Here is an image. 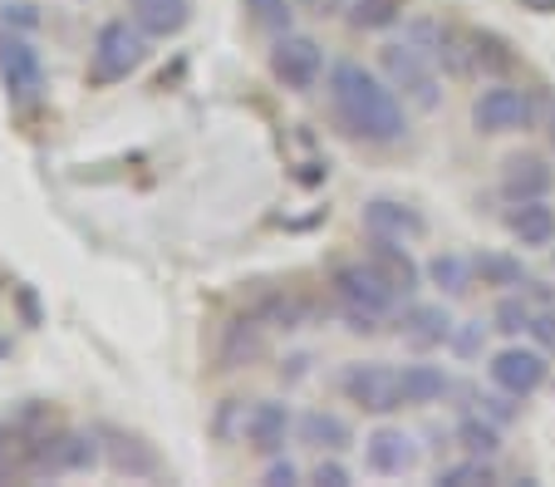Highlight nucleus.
Returning a JSON list of instances; mask_svg holds the SVG:
<instances>
[{
	"label": "nucleus",
	"instance_id": "nucleus-1",
	"mask_svg": "<svg viewBox=\"0 0 555 487\" xmlns=\"http://www.w3.org/2000/svg\"><path fill=\"white\" fill-rule=\"evenodd\" d=\"M330 108L364 143H399L409 133V118H403L393 85L369 75L364 64H354V60H339L330 69Z\"/></svg>",
	"mask_w": 555,
	"mask_h": 487
},
{
	"label": "nucleus",
	"instance_id": "nucleus-2",
	"mask_svg": "<svg viewBox=\"0 0 555 487\" xmlns=\"http://www.w3.org/2000/svg\"><path fill=\"white\" fill-rule=\"evenodd\" d=\"M330 286H335L339 306H345L349 330H359V335H374L378 320L399 306V296H403V291L393 286V281H388V275L378 271L374 261H345V266H335Z\"/></svg>",
	"mask_w": 555,
	"mask_h": 487
},
{
	"label": "nucleus",
	"instance_id": "nucleus-3",
	"mask_svg": "<svg viewBox=\"0 0 555 487\" xmlns=\"http://www.w3.org/2000/svg\"><path fill=\"white\" fill-rule=\"evenodd\" d=\"M378 69H384V79L393 85V94H403V104L423 108V114H433V108L442 104V85H438V69H433V54H423L413 40H393L378 50Z\"/></svg>",
	"mask_w": 555,
	"mask_h": 487
},
{
	"label": "nucleus",
	"instance_id": "nucleus-4",
	"mask_svg": "<svg viewBox=\"0 0 555 487\" xmlns=\"http://www.w3.org/2000/svg\"><path fill=\"white\" fill-rule=\"evenodd\" d=\"M147 60V35L133 21H108L94 35V54H89V79L94 85H118Z\"/></svg>",
	"mask_w": 555,
	"mask_h": 487
},
{
	"label": "nucleus",
	"instance_id": "nucleus-5",
	"mask_svg": "<svg viewBox=\"0 0 555 487\" xmlns=\"http://www.w3.org/2000/svg\"><path fill=\"white\" fill-rule=\"evenodd\" d=\"M0 79H5V99L15 108H35L44 99V60L25 35L5 30L0 35Z\"/></svg>",
	"mask_w": 555,
	"mask_h": 487
},
{
	"label": "nucleus",
	"instance_id": "nucleus-6",
	"mask_svg": "<svg viewBox=\"0 0 555 487\" xmlns=\"http://www.w3.org/2000/svg\"><path fill=\"white\" fill-rule=\"evenodd\" d=\"M94 467H99V438L94 434H74V428L50 434V428H44L40 444H35V477L94 473Z\"/></svg>",
	"mask_w": 555,
	"mask_h": 487
},
{
	"label": "nucleus",
	"instance_id": "nucleus-7",
	"mask_svg": "<svg viewBox=\"0 0 555 487\" xmlns=\"http://www.w3.org/2000/svg\"><path fill=\"white\" fill-rule=\"evenodd\" d=\"M271 75L281 79L285 89H295V94H310V89L320 85V75H325V50H320V40L285 30L271 50Z\"/></svg>",
	"mask_w": 555,
	"mask_h": 487
},
{
	"label": "nucleus",
	"instance_id": "nucleus-8",
	"mask_svg": "<svg viewBox=\"0 0 555 487\" xmlns=\"http://www.w3.org/2000/svg\"><path fill=\"white\" fill-rule=\"evenodd\" d=\"M472 124L482 128V133H526V128L535 124V104L526 89L492 85L477 94V104H472Z\"/></svg>",
	"mask_w": 555,
	"mask_h": 487
},
{
	"label": "nucleus",
	"instance_id": "nucleus-9",
	"mask_svg": "<svg viewBox=\"0 0 555 487\" xmlns=\"http://www.w3.org/2000/svg\"><path fill=\"white\" fill-rule=\"evenodd\" d=\"M345 394H349V403H359L364 413H393V409H403L399 370H393V364H384V360L349 364V370H345Z\"/></svg>",
	"mask_w": 555,
	"mask_h": 487
},
{
	"label": "nucleus",
	"instance_id": "nucleus-10",
	"mask_svg": "<svg viewBox=\"0 0 555 487\" xmlns=\"http://www.w3.org/2000/svg\"><path fill=\"white\" fill-rule=\"evenodd\" d=\"M492 384L506 394H516V399H531L535 389L545 384V374H551V364H545V350L535 345V350H521V345H506V350L492 355Z\"/></svg>",
	"mask_w": 555,
	"mask_h": 487
},
{
	"label": "nucleus",
	"instance_id": "nucleus-11",
	"mask_svg": "<svg viewBox=\"0 0 555 487\" xmlns=\"http://www.w3.org/2000/svg\"><path fill=\"white\" fill-rule=\"evenodd\" d=\"M261 350H266V320L256 316V310H246V316L221 325V345H217L221 370H242V364L261 360Z\"/></svg>",
	"mask_w": 555,
	"mask_h": 487
},
{
	"label": "nucleus",
	"instance_id": "nucleus-12",
	"mask_svg": "<svg viewBox=\"0 0 555 487\" xmlns=\"http://www.w3.org/2000/svg\"><path fill=\"white\" fill-rule=\"evenodd\" d=\"M285 434H291V409H285V403L261 399V403H251V409H246V419H242V438L256 448V453L275 458V453L285 448Z\"/></svg>",
	"mask_w": 555,
	"mask_h": 487
},
{
	"label": "nucleus",
	"instance_id": "nucleus-13",
	"mask_svg": "<svg viewBox=\"0 0 555 487\" xmlns=\"http://www.w3.org/2000/svg\"><path fill=\"white\" fill-rule=\"evenodd\" d=\"M452 316H448V306H433V300H418V306H409L403 310V320H399V335H403V345H413V350H438V345H448L452 339Z\"/></svg>",
	"mask_w": 555,
	"mask_h": 487
},
{
	"label": "nucleus",
	"instance_id": "nucleus-14",
	"mask_svg": "<svg viewBox=\"0 0 555 487\" xmlns=\"http://www.w3.org/2000/svg\"><path fill=\"white\" fill-rule=\"evenodd\" d=\"M128 21L147 35V40H172L188 30L192 5L188 0H128Z\"/></svg>",
	"mask_w": 555,
	"mask_h": 487
},
{
	"label": "nucleus",
	"instance_id": "nucleus-15",
	"mask_svg": "<svg viewBox=\"0 0 555 487\" xmlns=\"http://www.w3.org/2000/svg\"><path fill=\"white\" fill-rule=\"evenodd\" d=\"M369 261L378 266V271L388 275V281H393V286L403 291V296H413V291L423 286V266L413 261L409 256V246L399 242V236H378V232H369Z\"/></svg>",
	"mask_w": 555,
	"mask_h": 487
},
{
	"label": "nucleus",
	"instance_id": "nucleus-16",
	"mask_svg": "<svg viewBox=\"0 0 555 487\" xmlns=\"http://www.w3.org/2000/svg\"><path fill=\"white\" fill-rule=\"evenodd\" d=\"M364 458L378 477H403L418 463V448H413V438L403 428H378V434L364 438Z\"/></svg>",
	"mask_w": 555,
	"mask_h": 487
},
{
	"label": "nucleus",
	"instance_id": "nucleus-17",
	"mask_svg": "<svg viewBox=\"0 0 555 487\" xmlns=\"http://www.w3.org/2000/svg\"><path fill=\"white\" fill-rule=\"evenodd\" d=\"M364 227L378 232V236H399V242H413V236L428 232L423 213H413L409 202H399V197H369L364 202Z\"/></svg>",
	"mask_w": 555,
	"mask_h": 487
},
{
	"label": "nucleus",
	"instance_id": "nucleus-18",
	"mask_svg": "<svg viewBox=\"0 0 555 487\" xmlns=\"http://www.w3.org/2000/svg\"><path fill=\"white\" fill-rule=\"evenodd\" d=\"M99 438H104V453H108V463H114V473H128V477H157L163 473L157 453L138 434H124V428H99Z\"/></svg>",
	"mask_w": 555,
	"mask_h": 487
},
{
	"label": "nucleus",
	"instance_id": "nucleus-19",
	"mask_svg": "<svg viewBox=\"0 0 555 487\" xmlns=\"http://www.w3.org/2000/svg\"><path fill=\"white\" fill-rule=\"evenodd\" d=\"M551 182H555V168H545V158H535V153H516V158H506V168H502V192L512 202L545 197Z\"/></svg>",
	"mask_w": 555,
	"mask_h": 487
},
{
	"label": "nucleus",
	"instance_id": "nucleus-20",
	"mask_svg": "<svg viewBox=\"0 0 555 487\" xmlns=\"http://www.w3.org/2000/svg\"><path fill=\"white\" fill-rule=\"evenodd\" d=\"M251 310L266 320V330H285V335H291V330H300L305 320H310V300H305L300 291H291V286L261 291Z\"/></svg>",
	"mask_w": 555,
	"mask_h": 487
},
{
	"label": "nucleus",
	"instance_id": "nucleus-21",
	"mask_svg": "<svg viewBox=\"0 0 555 487\" xmlns=\"http://www.w3.org/2000/svg\"><path fill=\"white\" fill-rule=\"evenodd\" d=\"M506 227L521 246H551L555 242V207H545V197H531V202H516L506 213Z\"/></svg>",
	"mask_w": 555,
	"mask_h": 487
},
{
	"label": "nucleus",
	"instance_id": "nucleus-22",
	"mask_svg": "<svg viewBox=\"0 0 555 487\" xmlns=\"http://www.w3.org/2000/svg\"><path fill=\"white\" fill-rule=\"evenodd\" d=\"M300 438L310 448H325V453H345V448L354 444V428H349V419H339V413H330V409H310L300 419Z\"/></svg>",
	"mask_w": 555,
	"mask_h": 487
},
{
	"label": "nucleus",
	"instance_id": "nucleus-23",
	"mask_svg": "<svg viewBox=\"0 0 555 487\" xmlns=\"http://www.w3.org/2000/svg\"><path fill=\"white\" fill-rule=\"evenodd\" d=\"M403 403H438L452 389V380L442 374V364H403L399 370Z\"/></svg>",
	"mask_w": 555,
	"mask_h": 487
},
{
	"label": "nucleus",
	"instance_id": "nucleus-24",
	"mask_svg": "<svg viewBox=\"0 0 555 487\" xmlns=\"http://www.w3.org/2000/svg\"><path fill=\"white\" fill-rule=\"evenodd\" d=\"M452 438H457V448L462 453H472V458H496L502 453V424L487 419V413H467Z\"/></svg>",
	"mask_w": 555,
	"mask_h": 487
},
{
	"label": "nucleus",
	"instance_id": "nucleus-25",
	"mask_svg": "<svg viewBox=\"0 0 555 487\" xmlns=\"http://www.w3.org/2000/svg\"><path fill=\"white\" fill-rule=\"evenodd\" d=\"M472 275H477V266H472L467 256H457V252H438L428 261V281L442 291V296H467Z\"/></svg>",
	"mask_w": 555,
	"mask_h": 487
},
{
	"label": "nucleus",
	"instance_id": "nucleus-26",
	"mask_svg": "<svg viewBox=\"0 0 555 487\" xmlns=\"http://www.w3.org/2000/svg\"><path fill=\"white\" fill-rule=\"evenodd\" d=\"M467 35H472V54H477V75H492V79L512 75L516 54H512V44H506L502 35L496 30H467Z\"/></svg>",
	"mask_w": 555,
	"mask_h": 487
},
{
	"label": "nucleus",
	"instance_id": "nucleus-27",
	"mask_svg": "<svg viewBox=\"0 0 555 487\" xmlns=\"http://www.w3.org/2000/svg\"><path fill=\"white\" fill-rule=\"evenodd\" d=\"M472 266H477V275H482V286H502V291H521V286H526L521 256L482 252V256H472Z\"/></svg>",
	"mask_w": 555,
	"mask_h": 487
},
{
	"label": "nucleus",
	"instance_id": "nucleus-28",
	"mask_svg": "<svg viewBox=\"0 0 555 487\" xmlns=\"http://www.w3.org/2000/svg\"><path fill=\"white\" fill-rule=\"evenodd\" d=\"M531 320H535V306H531V291H506L502 300H496V310H492V325L502 330V335H521V330H531Z\"/></svg>",
	"mask_w": 555,
	"mask_h": 487
},
{
	"label": "nucleus",
	"instance_id": "nucleus-29",
	"mask_svg": "<svg viewBox=\"0 0 555 487\" xmlns=\"http://www.w3.org/2000/svg\"><path fill=\"white\" fill-rule=\"evenodd\" d=\"M403 15V0H354L349 5V25L354 30H388Z\"/></svg>",
	"mask_w": 555,
	"mask_h": 487
},
{
	"label": "nucleus",
	"instance_id": "nucleus-30",
	"mask_svg": "<svg viewBox=\"0 0 555 487\" xmlns=\"http://www.w3.org/2000/svg\"><path fill=\"white\" fill-rule=\"evenodd\" d=\"M438 483L442 487H487V483H496L492 477V458H462V463H448L438 473Z\"/></svg>",
	"mask_w": 555,
	"mask_h": 487
},
{
	"label": "nucleus",
	"instance_id": "nucleus-31",
	"mask_svg": "<svg viewBox=\"0 0 555 487\" xmlns=\"http://www.w3.org/2000/svg\"><path fill=\"white\" fill-rule=\"evenodd\" d=\"M242 5H246V15H251V25H256V30L285 35V30H291V21H295L291 0H242Z\"/></svg>",
	"mask_w": 555,
	"mask_h": 487
},
{
	"label": "nucleus",
	"instance_id": "nucleus-32",
	"mask_svg": "<svg viewBox=\"0 0 555 487\" xmlns=\"http://www.w3.org/2000/svg\"><path fill=\"white\" fill-rule=\"evenodd\" d=\"M487 345V330H482V320H467L462 330H452V350L462 355V360H472V355Z\"/></svg>",
	"mask_w": 555,
	"mask_h": 487
},
{
	"label": "nucleus",
	"instance_id": "nucleus-33",
	"mask_svg": "<svg viewBox=\"0 0 555 487\" xmlns=\"http://www.w3.org/2000/svg\"><path fill=\"white\" fill-rule=\"evenodd\" d=\"M526 335H531L545 355H555V306H541V310H535V320H531V330H526Z\"/></svg>",
	"mask_w": 555,
	"mask_h": 487
},
{
	"label": "nucleus",
	"instance_id": "nucleus-34",
	"mask_svg": "<svg viewBox=\"0 0 555 487\" xmlns=\"http://www.w3.org/2000/svg\"><path fill=\"white\" fill-rule=\"evenodd\" d=\"M0 21H5V30H35V25H40V11L25 5V0H11V5L0 11Z\"/></svg>",
	"mask_w": 555,
	"mask_h": 487
},
{
	"label": "nucleus",
	"instance_id": "nucleus-35",
	"mask_svg": "<svg viewBox=\"0 0 555 487\" xmlns=\"http://www.w3.org/2000/svg\"><path fill=\"white\" fill-rule=\"evenodd\" d=\"M516 394H487V399H482V413H487V419H496V424H512V419H516Z\"/></svg>",
	"mask_w": 555,
	"mask_h": 487
},
{
	"label": "nucleus",
	"instance_id": "nucleus-36",
	"mask_svg": "<svg viewBox=\"0 0 555 487\" xmlns=\"http://www.w3.org/2000/svg\"><path fill=\"white\" fill-rule=\"evenodd\" d=\"M295 477H300V473H295V463H285V458H275V463L266 467V477H261V483H266V487H291Z\"/></svg>",
	"mask_w": 555,
	"mask_h": 487
},
{
	"label": "nucleus",
	"instance_id": "nucleus-37",
	"mask_svg": "<svg viewBox=\"0 0 555 487\" xmlns=\"http://www.w3.org/2000/svg\"><path fill=\"white\" fill-rule=\"evenodd\" d=\"M314 483H320V487H349V473L339 463H320V467H314Z\"/></svg>",
	"mask_w": 555,
	"mask_h": 487
},
{
	"label": "nucleus",
	"instance_id": "nucleus-38",
	"mask_svg": "<svg viewBox=\"0 0 555 487\" xmlns=\"http://www.w3.org/2000/svg\"><path fill=\"white\" fill-rule=\"evenodd\" d=\"M236 413H242V399H227L217 413V438H231V424H236Z\"/></svg>",
	"mask_w": 555,
	"mask_h": 487
},
{
	"label": "nucleus",
	"instance_id": "nucleus-39",
	"mask_svg": "<svg viewBox=\"0 0 555 487\" xmlns=\"http://www.w3.org/2000/svg\"><path fill=\"white\" fill-rule=\"evenodd\" d=\"M300 5H305L310 15H339V11L349 5V0H300Z\"/></svg>",
	"mask_w": 555,
	"mask_h": 487
},
{
	"label": "nucleus",
	"instance_id": "nucleus-40",
	"mask_svg": "<svg viewBox=\"0 0 555 487\" xmlns=\"http://www.w3.org/2000/svg\"><path fill=\"white\" fill-rule=\"evenodd\" d=\"M15 296H21L25 320H30V325H40V306H35V291H30V286H21V291H15Z\"/></svg>",
	"mask_w": 555,
	"mask_h": 487
},
{
	"label": "nucleus",
	"instance_id": "nucleus-41",
	"mask_svg": "<svg viewBox=\"0 0 555 487\" xmlns=\"http://www.w3.org/2000/svg\"><path fill=\"white\" fill-rule=\"evenodd\" d=\"M526 11H535V15H555V0H521Z\"/></svg>",
	"mask_w": 555,
	"mask_h": 487
},
{
	"label": "nucleus",
	"instance_id": "nucleus-42",
	"mask_svg": "<svg viewBox=\"0 0 555 487\" xmlns=\"http://www.w3.org/2000/svg\"><path fill=\"white\" fill-rule=\"evenodd\" d=\"M551 149H555V108H551Z\"/></svg>",
	"mask_w": 555,
	"mask_h": 487
}]
</instances>
